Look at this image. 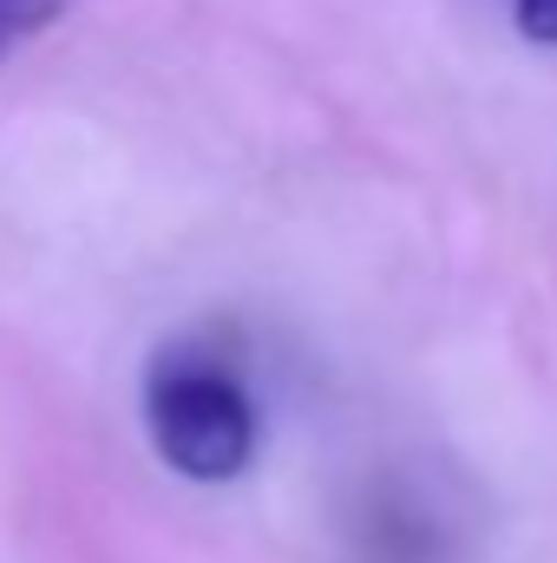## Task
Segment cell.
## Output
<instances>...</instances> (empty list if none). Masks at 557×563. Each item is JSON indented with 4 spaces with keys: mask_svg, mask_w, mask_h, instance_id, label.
Listing matches in <instances>:
<instances>
[{
    "mask_svg": "<svg viewBox=\"0 0 557 563\" xmlns=\"http://www.w3.org/2000/svg\"><path fill=\"white\" fill-rule=\"evenodd\" d=\"M512 20L532 46H557V0H512Z\"/></svg>",
    "mask_w": 557,
    "mask_h": 563,
    "instance_id": "obj_3",
    "label": "cell"
},
{
    "mask_svg": "<svg viewBox=\"0 0 557 563\" xmlns=\"http://www.w3.org/2000/svg\"><path fill=\"white\" fill-rule=\"evenodd\" d=\"M59 7H66V0H0V59H7L13 46H26Z\"/></svg>",
    "mask_w": 557,
    "mask_h": 563,
    "instance_id": "obj_2",
    "label": "cell"
},
{
    "mask_svg": "<svg viewBox=\"0 0 557 563\" xmlns=\"http://www.w3.org/2000/svg\"><path fill=\"white\" fill-rule=\"evenodd\" d=\"M144 439L190 485H230L256 465L263 413L243 374L204 347H164L144 367Z\"/></svg>",
    "mask_w": 557,
    "mask_h": 563,
    "instance_id": "obj_1",
    "label": "cell"
}]
</instances>
